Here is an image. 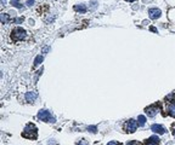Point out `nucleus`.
Here are the masks:
<instances>
[{
  "label": "nucleus",
  "mask_w": 175,
  "mask_h": 145,
  "mask_svg": "<svg viewBox=\"0 0 175 145\" xmlns=\"http://www.w3.org/2000/svg\"><path fill=\"white\" fill-rule=\"evenodd\" d=\"M137 121H139V124H140V126H144V124L146 123V117H145L144 115H140V116L137 117Z\"/></svg>",
  "instance_id": "14"
},
{
  "label": "nucleus",
  "mask_w": 175,
  "mask_h": 145,
  "mask_svg": "<svg viewBox=\"0 0 175 145\" xmlns=\"http://www.w3.org/2000/svg\"><path fill=\"white\" fill-rule=\"evenodd\" d=\"M165 102H175V92H173L171 94H169V96H167L165 97Z\"/></svg>",
  "instance_id": "15"
},
{
  "label": "nucleus",
  "mask_w": 175,
  "mask_h": 145,
  "mask_svg": "<svg viewBox=\"0 0 175 145\" xmlns=\"http://www.w3.org/2000/svg\"><path fill=\"white\" fill-rule=\"evenodd\" d=\"M1 22L3 23H7L9 22V15L7 13H1Z\"/></svg>",
  "instance_id": "16"
},
{
  "label": "nucleus",
  "mask_w": 175,
  "mask_h": 145,
  "mask_svg": "<svg viewBox=\"0 0 175 145\" xmlns=\"http://www.w3.org/2000/svg\"><path fill=\"white\" fill-rule=\"evenodd\" d=\"M88 130H89L91 133H96V127H95V126H90V127H88Z\"/></svg>",
  "instance_id": "19"
},
{
  "label": "nucleus",
  "mask_w": 175,
  "mask_h": 145,
  "mask_svg": "<svg viewBox=\"0 0 175 145\" xmlns=\"http://www.w3.org/2000/svg\"><path fill=\"white\" fill-rule=\"evenodd\" d=\"M107 145H123L122 143H118V141H110Z\"/></svg>",
  "instance_id": "21"
},
{
  "label": "nucleus",
  "mask_w": 175,
  "mask_h": 145,
  "mask_svg": "<svg viewBox=\"0 0 175 145\" xmlns=\"http://www.w3.org/2000/svg\"><path fill=\"white\" fill-rule=\"evenodd\" d=\"M42 62H43V56H37L36 61H34V64H33V68H37Z\"/></svg>",
  "instance_id": "11"
},
{
  "label": "nucleus",
  "mask_w": 175,
  "mask_h": 145,
  "mask_svg": "<svg viewBox=\"0 0 175 145\" xmlns=\"http://www.w3.org/2000/svg\"><path fill=\"white\" fill-rule=\"evenodd\" d=\"M137 124H139L137 121L130 119V120H128V121L124 123V131H125L127 133H134V132L136 131V128H137Z\"/></svg>",
  "instance_id": "4"
},
{
  "label": "nucleus",
  "mask_w": 175,
  "mask_h": 145,
  "mask_svg": "<svg viewBox=\"0 0 175 145\" xmlns=\"http://www.w3.org/2000/svg\"><path fill=\"white\" fill-rule=\"evenodd\" d=\"M26 38V30L23 28L16 27L12 31H11V39L13 42H19L21 40H23Z\"/></svg>",
  "instance_id": "2"
},
{
  "label": "nucleus",
  "mask_w": 175,
  "mask_h": 145,
  "mask_svg": "<svg viewBox=\"0 0 175 145\" xmlns=\"http://www.w3.org/2000/svg\"><path fill=\"white\" fill-rule=\"evenodd\" d=\"M148 16L151 20H157V18L161 17V10L158 9H150L148 10Z\"/></svg>",
  "instance_id": "7"
},
{
  "label": "nucleus",
  "mask_w": 175,
  "mask_h": 145,
  "mask_svg": "<svg viewBox=\"0 0 175 145\" xmlns=\"http://www.w3.org/2000/svg\"><path fill=\"white\" fill-rule=\"evenodd\" d=\"M125 1H129V3H133V1H135V0H125Z\"/></svg>",
  "instance_id": "25"
},
{
  "label": "nucleus",
  "mask_w": 175,
  "mask_h": 145,
  "mask_svg": "<svg viewBox=\"0 0 175 145\" xmlns=\"http://www.w3.org/2000/svg\"><path fill=\"white\" fill-rule=\"evenodd\" d=\"M34 1H36V0H27V5L28 6H32L34 4Z\"/></svg>",
  "instance_id": "22"
},
{
  "label": "nucleus",
  "mask_w": 175,
  "mask_h": 145,
  "mask_svg": "<svg viewBox=\"0 0 175 145\" xmlns=\"http://www.w3.org/2000/svg\"><path fill=\"white\" fill-rule=\"evenodd\" d=\"M171 133H173V135L175 137V123L171 124Z\"/></svg>",
  "instance_id": "23"
},
{
  "label": "nucleus",
  "mask_w": 175,
  "mask_h": 145,
  "mask_svg": "<svg viewBox=\"0 0 175 145\" xmlns=\"http://www.w3.org/2000/svg\"><path fill=\"white\" fill-rule=\"evenodd\" d=\"M74 10H76V11H79V12H82V13L86 12V7H85L84 5H76V6H74Z\"/></svg>",
  "instance_id": "12"
},
{
  "label": "nucleus",
  "mask_w": 175,
  "mask_h": 145,
  "mask_svg": "<svg viewBox=\"0 0 175 145\" xmlns=\"http://www.w3.org/2000/svg\"><path fill=\"white\" fill-rule=\"evenodd\" d=\"M127 145H144L142 143H139L137 140H131L129 143H127Z\"/></svg>",
  "instance_id": "17"
},
{
  "label": "nucleus",
  "mask_w": 175,
  "mask_h": 145,
  "mask_svg": "<svg viewBox=\"0 0 175 145\" xmlns=\"http://www.w3.org/2000/svg\"><path fill=\"white\" fill-rule=\"evenodd\" d=\"M22 137L27 138V139H30V140H36L38 138V128L36 127V124L28 123L24 127L23 132H22Z\"/></svg>",
  "instance_id": "1"
},
{
  "label": "nucleus",
  "mask_w": 175,
  "mask_h": 145,
  "mask_svg": "<svg viewBox=\"0 0 175 145\" xmlns=\"http://www.w3.org/2000/svg\"><path fill=\"white\" fill-rule=\"evenodd\" d=\"M15 22L16 23H22L23 22V17H17L16 20H15Z\"/></svg>",
  "instance_id": "20"
},
{
  "label": "nucleus",
  "mask_w": 175,
  "mask_h": 145,
  "mask_svg": "<svg viewBox=\"0 0 175 145\" xmlns=\"http://www.w3.org/2000/svg\"><path fill=\"white\" fill-rule=\"evenodd\" d=\"M77 145H89V143H88L85 139H82V140H79V141L77 143Z\"/></svg>",
  "instance_id": "18"
},
{
  "label": "nucleus",
  "mask_w": 175,
  "mask_h": 145,
  "mask_svg": "<svg viewBox=\"0 0 175 145\" xmlns=\"http://www.w3.org/2000/svg\"><path fill=\"white\" fill-rule=\"evenodd\" d=\"M151 30H152V31H157V29H156V28H153V27H151Z\"/></svg>",
  "instance_id": "24"
},
{
  "label": "nucleus",
  "mask_w": 175,
  "mask_h": 145,
  "mask_svg": "<svg viewBox=\"0 0 175 145\" xmlns=\"http://www.w3.org/2000/svg\"><path fill=\"white\" fill-rule=\"evenodd\" d=\"M159 111H161V104H159V103L152 104V105H150V106H147V108L145 109V113H146L147 116H150V117L156 116Z\"/></svg>",
  "instance_id": "3"
},
{
  "label": "nucleus",
  "mask_w": 175,
  "mask_h": 145,
  "mask_svg": "<svg viewBox=\"0 0 175 145\" xmlns=\"http://www.w3.org/2000/svg\"><path fill=\"white\" fill-rule=\"evenodd\" d=\"M167 113L169 116L175 117V102H169L167 106Z\"/></svg>",
  "instance_id": "8"
},
{
  "label": "nucleus",
  "mask_w": 175,
  "mask_h": 145,
  "mask_svg": "<svg viewBox=\"0 0 175 145\" xmlns=\"http://www.w3.org/2000/svg\"><path fill=\"white\" fill-rule=\"evenodd\" d=\"M151 131L154 132V133H157V134H164L165 133V128H164V127L162 124H157V123H154V124L151 126Z\"/></svg>",
  "instance_id": "6"
},
{
  "label": "nucleus",
  "mask_w": 175,
  "mask_h": 145,
  "mask_svg": "<svg viewBox=\"0 0 175 145\" xmlns=\"http://www.w3.org/2000/svg\"><path fill=\"white\" fill-rule=\"evenodd\" d=\"M37 97H38V94H37L36 92H28V93L26 94V100H27L28 103H33L34 100L37 99Z\"/></svg>",
  "instance_id": "10"
},
{
  "label": "nucleus",
  "mask_w": 175,
  "mask_h": 145,
  "mask_svg": "<svg viewBox=\"0 0 175 145\" xmlns=\"http://www.w3.org/2000/svg\"><path fill=\"white\" fill-rule=\"evenodd\" d=\"M38 119H39L40 121H45V122H51V123L56 122L55 117H52V116L50 115V113H49V111H46V110H40V111L38 113Z\"/></svg>",
  "instance_id": "5"
},
{
  "label": "nucleus",
  "mask_w": 175,
  "mask_h": 145,
  "mask_svg": "<svg viewBox=\"0 0 175 145\" xmlns=\"http://www.w3.org/2000/svg\"><path fill=\"white\" fill-rule=\"evenodd\" d=\"M145 145H159V138L157 135H152L145 141Z\"/></svg>",
  "instance_id": "9"
},
{
  "label": "nucleus",
  "mask_w": 175,
  "mask_h": 145,
  "mask_svg": "<svg viewBox=\"0 0 175 145\" xmlns=\"http://www.w3.org/2000/svg\"><path fill=\"white\" fill-rule=\"evenodd\" d=\"M11 5L17 9H22V4L20 3V0H11Z\"/></svg>",
  "instance_id": "13"
}]
</instances>
